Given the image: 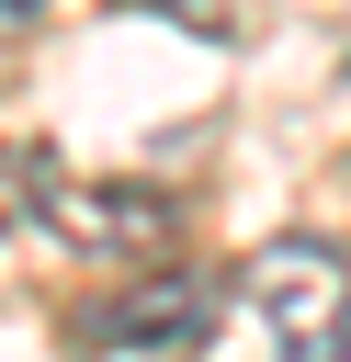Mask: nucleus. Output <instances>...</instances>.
I'll return each instance as SVG.
<instances>
[{
	"label": "nucleus",
	"instance_id": "1",
	"mask_svg": "<svg viewBox=\"0 0 351 362\" xmlns=\"http://www.w3.org/2000/svg\"><path fill=\"white\" fill-rule=\"evenodd\" d=\"M226 305H238L260 362H351V249H328V238L249 249Z\"/></svg>",
	"mask_w": 351,
	"mask_h": 362
},
{
	"label": "nucleus",
	"instance_id": "6",
	"mask_svg": "<svg viewBox=\"0 0 351 362\" xmlns=\"http://www.w3.org/2000/svg\"><path fill=\"white\" fill-rule=\"evenodd\" d=\"M11 226H23V181L0 170V238H11Z\"/></svg>",
	"mask_w": 351,
	"mask_h": 362
},
{
	"label": "nucleus",
	"instance_id": "3",
	"mask_svg": "<svg viewBox=\"0 0 351 362\" xmlns=\"http://www.w3.org/2000/svg\"><path fill=\"white\" fill-rule=\"evenodd\" d=\"M215 305H226V283L204 272V260H136L102 305H79V351H192L204 328H215Z\"/></svg>",
	"mask_w": 351,
	"mask_h": 362
},
{
	"label": "nucleus",
	"instance_id": "2",
	"mask_svg": "<svg viewBox=\"0 0 351 362\" xmlns=\"http://www.w3.org/2000/svg\"><path fill=\"white\" fill-rule=\"evenodd\" d=\"M11 181H23V215H34L57 249L102 260V272H136V260H170V249H181V204L147 192V181H79V170H57L45 147H23Z\"/></svg>",
	"mask_w": 351,
	"mask_h": 362
},
{
	"label": "nucleus",
	"instance_id": "5",
	"mask_svg": "<svg viewBox=\"0 0 351 362\" xmlns=\"http://www.w3.org/2000/svg\"><path fill=\"white\" fill-rule=\"evenodd\" d=\"M45 11H57V0H0V45H11V34H34Z\"/></svg>",
	"mask_w": 351,
	"mask_h": 362
},
{
	"label": "nucleus",
	"instance_id": "4",
	"mask_svg": "<svg viewBox=\"0 0 351 362\" xmlns=\"http://www.w3.org/2000/svg\"><path fill=\"white\" fill-rule=\"evenodd\" d=\"M125 11H147V23H192L204 45L226 34V0H125Z\"/></svg>",
	"mask_w": 351,
	"mask_h": 362
}]
</instances>
